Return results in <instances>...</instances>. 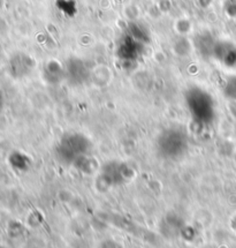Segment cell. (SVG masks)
<instances>
[{
    "mask_svg": "<svg viewBox=\"0 0 236 248\" xmlns=\"http://www.w3.org/2000/svg\"><path fill=\"white\" fill-rule=\"evenodd\" d=\"M149 43L150 35L148 29L138 23H130L118 42V58L125 62H138Z\"/></svg>",
    "mask_w": 236,
    "mask_h": 248,
    "instance_id": "6da1fadb",
    "label": "cell"
},
{
    "mask_svg": "<svg viewBox=\"0 0 236 248\" xmlns=\"http://www.w3.org/2000/svg\"><path fill=\"white\" fill-rule=\"evenodd\" d=\"M187 108L193 123L207 126L216 118V103L210 93L201 87L189 88L184 95Z\"/></svg>",
    "mask_w": 236,
    "mask_h": 248,
    "instance_id": "7a4b0ae2",
    "label": "cell"
},
{
    "mask_svg": "<svg viewBox=\"0 0 236 248\" xmlns=\"http://www.w3.org/2000/svg\"><path fill=\"white\" fill-rule=\"evenodd\" d=\"M157 146L164 158L177 159L184 155L188 148V137L182 128L169 127L159 135Z\"/></svg>",
    "mask_w": 236,
    "mask_h": 248,
    "instance_id": "3957f363",
    "label": "cell"
},
{
    "mask_svg": "<svg viewBox=\"0 0 236 248\" xmlns=\"http://www.w3.org/2000/svg\"><path fill=\"white\" fill-rule=\"evenodd\" d=\"M90 149V142L83 134L72 133L62 138L58 146V155L63 162L76 163Z\"/></svg>",
    "mask_w": 236,
    "mask_h": 248,
    "instance_id": "277c9868",
    "label": "cell"
},
{
    "mask_svg": "<svg viewBox=\"0 0 236 248\" xmlns=\"http://www.w3.org/2000/svg\"><path fill=\"white\" fill-rule=\"evenodd\" d=\"M63 71H65V78L73 86H81L87 82L90 77V69L86 62L76 57L67 60L66 65L63 66Z\"/></svg>",
    "mask_w": 236,
    "mask_h": 248,
    "instance_id": "5b68a950",
    "label": "cell"
},
{
    "mask_svg": "<svg viewBox=\"0 0 236 248\" xmlns=\"http://www.w3.org/2000/svg\"><path fill=\"white\" fill-rule=\"evenodd\" d=\"M212 58L226 67H236V45L228 41H218Z\"/></svg>",
    "mask_w": 236,
    "mask_h": 248,
    "instance_id": "8992f818",
    "label": "cell"
},
{
    "mask_svg": "<svg viewBox=\"0 0 236 248\" xmlns=\"http://www.w3.org/2000/svg\"><path fill=\"white\" fill-rule=\"evenodd\" d=\"M217 42L218 39H216V37L212 35V32L206 31V30L199 32L195 38L196 49H197L199 54L204 57V58L213 56V51L214 47H216Z\"/></svg>",
    "mask_w": 236,
    "mask_h": 248,
    "instance_id": "52a82bcc",
    "label": "cell"
},
{
    "mask_svg": "<svg viewBox=\"0 0 236 248\" xmlns=\"http://www.w3.org/2000/svg\"><path fill=\"white\" fill-rule=\"evenodd\" d=\"M11 73L14 78H23L28 75L32 69V60L29 56L19 53L11 59Z\"/></svg>",
    "mask_w": 236,
    "mask_h": 248,
    "instance_id": "ba28073f",
    "label": "cell"
},
{
    "mask_svg": "<svg viewBox=\"0 0 236 248\" xmlns=\"http://www.w3.org/2000/svg\"><path fill=\"white\" fill-rule=\"evenodd\" d=\"M223 95L228 99L236 101V77L228 78L223 83Z\"/></svg>",
    "mask_w": 236,
    "mask_h": 248,
    "instance_id": "9c48e42d",
    "label": "cell"
},
{
    "mask_svg": "<svg viewBox=\"0 0 236 248\" xmlns=\"http://www.w3.org/2000/svg\"><path fill=\"white\" fill-rule=\"evenodd\" d=\"M10 163L13 168L19 169V170H22V169H24V166H26L27 159L21 153H14V154H12L10 157Z\"/></svg>",
    "mask_w": 236,
    "mask_h": 248,
    "instance_id": "30bf717a",
    "label": "cell"
},
{
    "mask_svg": "<svg viewBox=\"0 0 236 248\" xmlns=\"http://www.w3.org/2000/svg\"><path fill=\"white\" fill-rule=\"evenodd\" d=\"M4 103H5L4 93H2L1 90H0V111H1L2 108H4Z\"/></svg>",
    "mask_w": 236,
    "mask_h": 248,
    "instance_id": "8fae6325",
    "label": "cell"
}]
</instances>
